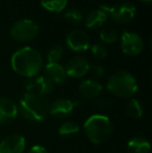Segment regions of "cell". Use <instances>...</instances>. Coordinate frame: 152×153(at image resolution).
Returning a JSON list of instances; mask_svg holds the SVG:
<instances>
[{
  "mask_svg": "<svg viewBox=\"0 0 152 153\" xmlns=\"http://www.w3.org/2000/svg\"><path fill=\"white\" fill-rule=\"evenodd\" d=\"M91 64L83 56H73L67 62L65 67L68 77L81 78L89 73Z\"/></svg>",
  "mask_w": 152,
  "mask_h": 153,
  "instance_id": "cell-10",
  "label": "cell"
},
{
  "mask_svg": "<svg viewBox=\"0 0 152 153\" xmlns=\"http://www.w3.org/2000/svg\"><path fill=\"white\" fill-rule=\"evenodd\" d=\"M108 16L106 13L105 5H100L98 8L91 10L85 16V25L87 28L90 29H97L100 28L104 23L106 22Z\"/></svg>",
  "mask_w": 152,
  "mask_h": 153,
  "instance_id": "cell-13",
  "label": "cell"
},
{
  "mask_svg": "<svg viewBox=\"0 0 152 153\" xmlns=\"http://www.w3.org/2000/svg\"><path fill=\"white\" fill-rule=\"evenodd\" d=\"M26 146L25 137L20 134H10L0 142V153H23Z\"/></svg>",
  "mask_w": 152,
  "mask_h": 153,
  "instance_id": "cell-11",
  "label": "cell"
},
{
  "mask_svg": "<svg viewBox=\"0 0 152 153\" xmlns=\"http://www.w3.org/2000/svg\"><path fill=\"white\" fill-rule=\"evenodd\" d=\"M99 38L103 43H106V44H113V43L117 42L118 38H119V34H118V31L116 30L115 28H112V27H105V28L100 30Z\"/></svg>",
  "mask_w": 152,
  "mask_h": 153,
  "instance_id": "cell-21",
  "label": "cell"
},
{
  "mask_svg": "<svg viewBox=\"0 0 152 153\" xmlns=\"http://www.w3.org/2000/svg\"><path fill=\"white\" fill-rule=\"evenodd\" d=\"M108 16L113 21L117 23H127L131 21L136 16V6L129 2H123V3H118L113 6L105 5Z\"/></svg>",
  "mask_w": 152,
  "mask_h": 153,
  "instance_id": "cell-7",
  "label": "cell"
},
{
  "mask_svg": "<svg viewBox=\"0 0 152 153\" xmlns=\"http://www.w3.org/2000/svg\"><path fill=\"white\" fill-rule=\"evenodd\" d=\"M66 44L72 51L81 52L87 50L91 47V40L85 31L75 29L68 33L66 38Z\"/></svg>",
  "mask_w": 152,
  "mask_h": 153,
  "instance_id": "cell-9",
  "label": "cell"
},
{
  "mask_svg": "<svg viewBox=\"0 0 152 153\" xmlns=\"http://www.w3.org/2000/svg\"><path fill=\"white\" fill-rule=\"evenodd\" d=\"M80 130V126H79L77 123L72 122V121H67L59 126V134L61 137H74Z\"/></svg>",
  "mask_w": 152,
  "mask_h": 153,
  "instance_id": "cell-19",
  "label": "cell"
},
{
  "mask_svg": "<svg viewBox=\"0 0 152 153\" xmlns=\"http://www.w3.org/2000/svg\"><path fill=\"white\" fill-rule=\"evenodd\" d=\"M79 104V101H72L67 98H59L50 103L49 115L57 119H66L72 115L74 107Z\"/></svg>",
  "mask_w": 152,
  "mask_h": 153,
  "instance_id": "cell-8",
  "label": "cell"
},
{
  "mask_svg": "<svg viewBox=\"0 0 152 153\" xmlns=\"http://www.w3.org/2000/svg\"><path fill=\"white\" fill-rule=\"evenodd\" d=\"M121 49L128 56H136L144 50V41L140 34L131 31H124L121 34Z\"/></svg>",
  "mask_w": 152,
  "mask_h": 153,
  "instance_id": "cell-6",
  "label": "cell"
},
{
  "mask_svg": "<svg viewBox=\"0 0 152 153\" xmlns=\"http://www.w3.org/2000/svg\"><path fill=\"white\" fill-rule=\"evenodd\" d=\"M83 130L92 143L101 145L108 142L112 137L113 125L108 116L95 114L87 118L85 122Z\"/></svg>",
  "mask_w": 152,
  "mask_h": 153,
  "instance_id": "cell-3",
  "label": "cell"
},
{
  "mask_svg": "<svg viewBox=\"0 0 152 153\" xmlns=\"http://www.w3.org/2000/svg\"><path fill=\"white\" fill-rule=\"evenodd\" d=\"M18 105L12 99L0 97V124L12 122L18 116Z\"/></svg>",
  "mask_w": 152,
  "mask_h": 153,
  "instance_id": "cell-12",
  "label": "cell"
},
{
  "mask_svg": "<svg viewBox=\"0 0 152 153\" xmlns=\"http://www.w3.org/2000/svg\"><path fill=\"white\" fill-rule=\"evenodd\" d=\"M141 1H143V2H150L151 0H141Z\"/></svg>",
  "mask_w": 152,
  "mask_h": 153,
  "instance_id": "cell-28",
  "label": "cell"
},
{
  "mask_svg": "<svg viewBox=\"0 0 152 153\" xmlns=\"http://www.w3.org/2000/svg\"><path fill=\"white\" fill-rule=\"evenodd\" d=\"M50 102L44 95L31 91L25 92L19 102L18 111L26 120L31 122H42L49 116Z\"/></svg>",
  "mask_w": 152,
  "mask_h": 153,
  "instance_id": "cell-2",
  "label": "cell"
},
{
  "mask_svg": "<svg viewBox=\"0 0 152 153\" xmlns=\"http://www.w3.org/2000/svg\"><path fill=\"white\" fill-rule=\"evenodd\" d=\"M150 143L143 137H133L127 143L128 153H150Z\"/></svg>",
  "mask_w": 152,
  "mask_h": 153,
  "instance_id": "cell-16",
  "label": "cell"
},
{
  "mask_svg": "<svg viewBox=\"0 0 152 153\" xmlns=\"http://www.w3.org/2000/svg\"><path fill=\"white\" fill-rule=\"evenodd\" d=\"M33 83H35L33 91L44 96L52 93L54 89V85L45 76H38L36 79H33Z\"/></svg>",
  "mask_w": 152,
  "mask_h": 153,
  "instance_id": "cell-17",
  "label": "cell"
},
{
  "mask_svg": "<svg viewBox=\"0 0 152 153\" xmlns=\"http://www.w3.org/2000/svg\"><path fill=\"white\" fill-rule=\"evenodd\" d=\"M23 87L26 90V92H31L33 91L35 88V83H33V78H26L23 82Z\"/></svg>",
  "mask_w": 152,
  "mask_h": 153,
  "instance_id": "cell-26",
  "label": "cell"
},
{
  "mask_svg": "<svg viewBox=\"0 0 152 153\" xmlns=\"http://www.w3.org/2000/svg\"><path fill=\"white\" fill-rule=\"evenodd\" d=\"M126 111H127V115L129 116L131 119L138 120L140 119L143 116V107L141 102L138 99L133 98L128 102L127 107H126Z\"/></svg>",
  "mask_w": 152,
  "mask_h": 153,
  "instance_id": "cell-20",
  "label": "cell"
},
{
  "mask_svg": "<svg viewBox=\"0 0 152 153\" xmlns=\"http://www.w3.org/2000/svg\"><path fill=\"white\" fill-rule=\"evenodd\" d=\"M45 10L53 13H61L67 7L68 0H40Z\"/></svg>",
  "mask_w": 152,
  "mask_h": 153,
  "instance_id": "cell-18",
  "label": "cell"
},
{
  "mask_svg": "<svg viewBox=\"0 0 152 153\" xmlns=\"http://www.w3.org/2000/svg\"><path fill=\"white\" fill-rule=\"evenodd\" d=\"M12 68L25 78H33L43 68V57L37 49L25 46L15 51L10 59Z\"/></svg>",
  "mask_w": 152,
  "mask_h": 153,
  "instance_id": "cell-1",
  "label": "cell"
},
{
  "mask_svg": "<svg viewBox=\"0 0 152 153\" xmlns=\"http://www.w3.org/2000/svg\"><path fill=\"white\" fill-rule=\"evenodd\" d=\"M106 89L121 98H131L136 94L139 85L136 77L128 71H118L108 78Z\"/></svg>",
  "mask_w": 152,
  "mask_h": 153,
  "instance_id": "cell-4",
  "label": "cell"
},
{
  "mask_svg": "<svg viewBox=\"0 0 152 153\" xmlns=\"http://www.w3.org/2000/svg\"><path fill=\"white\" fill-rule=\"evenodd\" d=\"M28 153H49V152H48V150L45 147H43V146L36 145V146H33V147L29 149Z\"/></svg>",
  "mask_w": 152,
  "mask_h": 153,
  "instance_id": "cell-27",
  "label": "cell"
},
{
  "mask_svg": "<svg viewBox=\"0 0 152 153\" xmlns=\"http://www.w3.org/2000/svg\"><path fill=\"white\" fill-rule=\"evenodd\" d=\"M64 54V49L59 45H55L52 46L49 49L48 53H47V61L50 64H55L61 61L62 56Z\"/></svg>",
  "mask_w": 152,
  "mask_h": 153,
  "instance_id": "cell-22",
  "label": "cell"
},
{
  "mask_svg": "<svg viewBox=\"0 0 152 153\" xmlns=\"http://www.w3.org/2000/svg\"><path fill=\"white\" fill-rule=\"evenodd\" d=\"M91 52H92V54L95 57H97V59H104V57H106L108 54V48H106V46L103 44H100V43L94 44L93 46L91 47Z\"/></svg>",
  "mask_w": 152,
  "mask_h": 153,
  "instance_id": "cell-24",
  "label": "cell"
},
{
  "mask_svg": "<svg viewBox=\"0 0 152 153\" xmlns=\"http://www.w3.org/2000/svg\"><path fill=\"white\" fill-rule=\"evenodd\" d=\"M94 76H97V77H100L104 74V69L103 67L99 66V65H94V66H91L90 67V71Z\"/></svg>",
  "mask_w": 152,
  "mask_h": 153,
  "instance_id": "cell-25",
  "label": "cell"
},
{
  "mask_svg": "<svg viewBox=\"0 0 152 153\" xmlns=\"http://www.w3.org/2000/svg\"><path fill=\"white\" fill-rule=\"evenodd\" d=\"M38 33V24L30 19H21L16 21L10 29V36L18 42H29L33 40Z\"/></svg>",
  "mask_w": 152,
  "mask_h": 153,
  "instance_id": "cell-5",
  "label": "cell"
},
{
  "mask_svg": "<svg viewBox=\"0 0 152 153\" xmlns=\"http://www.w3.org/2000/svg\"><path fill=\"white\" fill-rule=\"evenodd\" d=\"M44 72L45 77H47L53 85H63L68 78L65 67H63L59 62H55V64L48 62L45 66Z\"/></svg>",
  "mask_w": 152,
  "mask_h": 153,
  "instance_id": "cell-14",
  "label": "cell"
},
{
  "mask_svg": "<svg viewBox=\"0 0 152 153\" xmlns=\"http://www.w3.org/2000/svg\"><path fill=\"white\" fill-rule=\"evenodd\" d=\"M103 90V85L100 81L96 79H85L80 82L78 87V91L80 95L85 99H94L97 98L101 94Z\"/></svg>",
  "mask_w": 152,
  "mask_h": 153,
  "instance_id": "cell-15",
  "label": "cell"
},
{
  "mask_svg": "<svg viewBox=\"0 0 152 153\" xmlns=\"http://www.w3.org/2000/svg\"><path fill=\"white\" fill-rule=\"evenodd\" d=\"M64 18L67 21H69V22H71L72 24H78L79 22L82 21L83 15L77 8H69L64 14Z\"/></svg>",
  "mask_w": 152,
  "mask_h": 153,
  "instance_id": "cell-23",
  "label": "cell"
}]
</instances>
